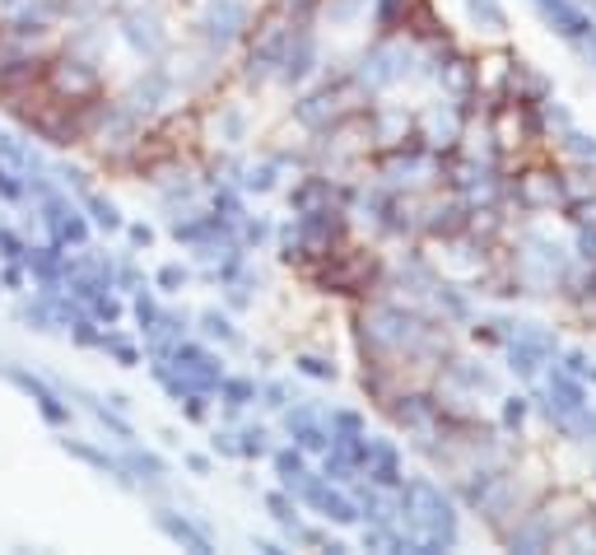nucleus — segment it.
<instances>
[{"instance_id":"obj_44","label":"nucleus","mask_w":596,"mask_h":555,"mask_svg":"<svg viewBox=\"0 0 596 555\" xmlns=\"http://www.w3.org/2000/svg\"><path fill=\"white\" fill-rule=\"evenodd\" d=\"M578 261H583V267H596V229L592 224L578 229Z\"/></svg>"},{"instance_id":"obj_39","label":"nucleus","mask_w":596,"mask_h":555,"mask_svg":"<svg viewBox=\"0 0 596 555\" xmlns=\"http://www.w3.org/2000/svg\"><path fill=\"white\" fill-rule=\"evenodd\" d=\"M0 289H10V295H28L24 261H0Z\"/></svg>"},{"instance_id":"obj_46","label":"nucleus","mask_w":596,"mask_h":555,"mask_svg":"<svg viewBox=\"0 0 596 555\" xmlns=\"http://www.w3.org/2000/svg\"><path fill=\"white\" fill-rule=\"evenodd\" d=\"M182 462H186V472H196V476H210L215 472V462L206 453H182Z\"/></svg>"},{"instance_id":"obj_17","label":"nucleus","mask_w":596,"mask_h":555,"mask_svg":"<svg viewBox=\"0 0 596 555\" xmlns=\"http://www.w3.org/2000/svg\"><path fill=\"white\" fill-rule=\"evenodd\" d=\"M470 229V202H462V196H452V202H438L429 206L425 215H419V234L425 238H457Z\"/></svg>"},{"instance_id":"obj_43","label":"nucleus","mask_w":596,"mask_h":555,"mask_svg":"<svg viewBox=\"0 0 596 555\" xmlns=\"http://www.w3.org/2000/svg\"><path fill=\"white\" fill-rule=\"evenodd\" d=\"M210 453L215 457H238V435H233V429H215V435H210Z\"/></svg>"},{"instance_id":"obj_45","label":"nucleus","mask_w":596,"mask_h":555,"mask_svg":"<svg viewBox=\"0 0 596 555\" xmlns=\"http://www.w3.org/2000/svg\"><path fill=\"white\" fill-rule=\"evenodd\" d=\"M522 421H527V397H508V402H504V425L517 429Z\"/></svg>"},{"instance_id":"obj_1","label":"nucleus","mask_w":596,"mask_h":555,"mask_svg":"<svg viewBox=\"0 0 596 555\" xmlns=\"http://www.w3.org/2000/svg\"><path fill=\"white\" fill-rule=\"evenodd\" d=\"M312 289L322 295H340V299H368L378 295L387 281V267L373 248H359V243H340L336 253H326L322 261H312L303 271Z\"/></svg>"},{"instance_id":"obj_31","label":"nucleus","mask_w":596,"mask_h":555,"mask_svg":"<svg viewBox=\"0 0 596 555\" xmlns=\"http://www.w3.org/2000/svg\"><path fill=\"white\" fill-rule=\"evenodd\" d=\"M265 508H271V518H275V522H280V528H285L289 537L298 532V522H303V518H298V500L289 495L285 486H280V490H271V495H265Z\"/></svg>"},{"instance_id":"obj_49","label":"nucleus","mask_w":596,"mask_h":555,"mask_svg":"<svg viewBox=\"0 0 596 555\" xmlns=\"http://www.w3.org/2000/svg\"><path fill=\"white\" fill-rule=\"evenodd\" d=\"M0 364H5V360H0Z\"/></svg>"},{"instance_id":"obj_13","label":"nucleus","mask_w":596,"mask_h":555,"mask_svg":"<svg viewBox=\"0 0 596 555\" xmlns=\"http://www.w3.org/2000/svg\"><path fill=\"white\" fill-rule=\"evenodd\" d=\"M318 66H322L318 34H312V28H298V34L289 38L285 56H280V66H275V80L280 85H308L312 75H318Z\"/></svg>"},{"instance_id":"obj_2","label":"nucleus","mask_w":596,"mask_h":555,"mask_svg":"<svg viewBox=\"0 0 596 555\" xmlns=\"http://www.w3.org/2000/svg\"><path fill=\"white\" fill-rule=\"evenodd\" d=\"M401 514H405V532L425 537L429 555L457 546V508L438 490L433 481H401Z\"/></svg>"},{"instance_id":"obj_41","label":"nucleus","mask_w":596,"mask_h":555,"mask_svg":"<svg viewBox=\"0 0 596 555\" xmlns=\"http://www.w3.org/2000/svg\"><path fill=\"white\" fill-rule=\"evenodd\" d=\"M257 402L265 411H285L289 406V388H285V383H265V388H257Z\"/></svg>"},{"instance_id":"obj_23","label":"nucleus","mask_w":596,"mask_h":555,"mask_svg":"<svg viewBox=\"0 0 596 555\" xmlns=\"http://www.w3.org/2000/svg\"><path fill=\"white\" fill-rule=\"evenodd\" d=\"M75 202H80V210L89 215V224L99 229V234H121V210H117V202H107V196L99 192V188H89V192H80L75 196Z\"/></svg>"},{"instance_id":"obj_7","label":"nucleus","mask_w":596,"mask_h":555,"mask_svg":"<svg viewBox=\"0 0 596 555\" xmlns=\"http://www.w3.org/2000/svg\"><path fill=\"white\" fill-rule=\"evenodd\" d=\"M34 215H38V224H42V234L52 238V243H61V248H85L89 234H93L89 215L80 210V202H75L66 188L38 196V202H34Z\"/></svg>"},{"instance_id":"obj_35","label":"nucleus","mask_w":596,"mask_h":555,"mask_svg":"<svg viewBox=\"0 0 596 555\" xmlns=\"http://www.w3.org/2000/svg\"><path fill=\"white\" fill-rule=\"evenodd\" d=\"M145 285H150V281H145V271H140L131 257L113 261V289H121V295H135V289H145Z\"/></svg>"},{"instance_id":"obj_25","label":"nucleus","mask_w":596,"mask_h":555,"mask_svg":"<svg viewBox=\"0 0 596 555\" xmlns=\"http://www.w3.org/2000/svg\"><path fill=\"white\" fill-rule=\"evenodd\" d=\"M219 402H224V411H229V421H238V415L257 402V378H243V374H224L219 378Z\"/></svg>"},{"instance_id":"obj_47","label":"nucleus","mask_w":596,"mask_h":555,"mask_svg":"<svg viewBox=\"0 0 596 555\" xmlns=\"http://www.w3.org/2000/svg\"><path fill=\"white\" fill-rule=\"evenodd\" d=\"M103 402L113 406V411H121V415H131V397H127V392H107Z\"/></svg>"},{"instance_id":"obj_3","label":"nucleus","mask_w":596,"mask_h":555,"mask_svg":"<svg viewBox=\"0 0 596 555\" xmlns=\"http://www.w3.org/2000/svg\"><path fill=\"white\" fill-rule=\"evenodd\" d=\"M368 99H373V94L354 80V70H345V75H336V80H322L318 89H308V94L294 103V121H298V127H303L308 135H322V131H332L340 117L364 113Z\"/></svg>"},{"instance_id":"obj_19","label":"nucleus","mask_w":596,"mask_h":555,"mask_svg":"<svg viewBox=\"0 0 596 555\" xmlns=\"http://www.w3.org/2000/svg\"><path fill=\"white\" fill-rule=\"evenodd\" d=\"M583 514H592V508H587V500L578 495V490H559V495H550V500L541 504V514H536V518H541L545 528L555 532V542H559V537L569 532V528H573V522L583 518Z\"/></svg>"},{"instance_id":"obj_29","label":"nucleus","mask_w":596,"mask_h":555,"mask_svg":"<svg viewBox=\"0 0 596 555\" xmlns=\"http://www.w3.org/2000/svg\"><path fill=\"white\" fill-rule=\"evenodd\" d=\"M271 467H275V476H280V486L294 490V486L308 476V453H298L294 443H289V449H275V453H271Z\"/></svg>"},{"instance_id":"obj_10","label":"nucleus","mask_w":596,"mask_h":555,"mask_svg":"<svg viewBox=\"0 0 596 555\" xmlns=\"http://www.w3.org/2000/svg\"><path fill=\"white\" fill-rule=\"evenodd\" d=\"M168 369L186 383V388L210 392V397H215V388H219V378L229 374V369H224V354H215L206 341H192V336H182V341L172 346Z\"/></svg>"},{"instance_id":"obj_12","label":"nucleus","mask_w":596,"mask_h":555,"mask_svg":"<svg viewBox=\"0 0 596 555\" xmlns=\"http://www.w3.org/2000/svg\"><path fill=\"white\" fill-rule=\"evenodd\" d=\"M154 528H159L168 542L182 546V551H196V555L215 551V537H210V528L196 514H178V508H168V504H154Z\"/></svg>"},{"instance_id":"obj_30","label":"nucleus","mask_w":596,"mask_h":555,"mask_svg":"<svg viewBox=\"0 0 596 555\" xmlns=\"http://www.w3.org/2000/svg\"><path fill=\"white\" fill-rule=\"evenodd\" d=\"M238 457L243 462H257V457H271V429L265 425H238Z\"/></svg>"},{"instance_id":"obj_18","label":"nucleus","mask_w":596,"mask_h":555,"mask_svg":"<svg viewBox=\"0 0 596 555\" xmlns=\"http://www.w3.org/2000/svg\"><path fill=\"white\" fill-rule=\"evenodd\" d=\"M364 481L383 486V490H401L405 467H401V449L391 439H368V457H364Z\"/></svg>"},{"instance_id":"obj_5","label":"nucleus","mask_w":596,"mask_h":555,"mask_svg":"<svg viewBox=\"0 0 596 555\" xmlns=\"http://www.w3.org/2000/svg\"><path fill=\"white\" fill-rule=\"evenodd\" d=\"M0 383H10L14 392H24L28 402H34V411L42 415V425H47V429H70V421H75V406H70V397L61 392L52 378L34 374V369H28V364H14V360H5V364H0Z\"/></svg>"},{"instance_id":"obj_26","label":"nucleus","mask_w":596,"mask_h":555,"mask_svg":"<svg viewBox=\"0 0 596 555\" xmlns=\"http://www.w3.org/2000/svg\"><path fill=\"white\" fill-rule=\"evenodd\" d=\"M14 322L28 332H38V336H52L56 332V318H52V304H47V295L38 289L34 299H24V304H14Z\"/></svg>"},{"instance_id":"obj_36","label":"nucleus","mask_w":596,"mask_h":555,"mask_svg":"<svg viewBox=\"0 0 596 555\" xmlns=\"http://www.w3.org/2000/svg\"><path fill=\"white\" fill-rule=\"evenodd\" d=\"M0 202H5V206L28 202V192H24V173H20V168H10L5 159H0Z\"/></svg>"},{"instance_id":"obj_34","label":"nucleus","mask_w":596,"mask_h":555,"mask_svg":"<svg viewBox=\"0 0 596 555\" xmlns=\"http://www.w3.org/2000/svg\"><path fill=\"white\" fill-rule=\"evenodd\" d=\"M294 369H298L303 378H318V383H336V378H340V369L326 360V354H308V350L294 354Z\"/></svg>"},{"instance_id":"obj_15","label":"nucleus","mask_w":596,"mask_h":555,"mask_svg":"<svg viewBox=\"0 0 596 555\" xmlns=\"http://www.w3.org/2000/svg\"><path fill=\"white\" fill-rule=\"evenodd\" d=\"M56 449L66 453V457H75V462H85L89 472H99V476H107V481H117L127 495H135V481L127 476V467H121V457H113L107 449H99V443H89V439H75V435H61L56 439Z\"/></svg>"},{"instance_id":"obj_11","label":"nucleus","mask_w":596,"mask_h":555,"mask_svg":"<svg viewBox=\"0 0 596 555\" xmlns=\"http://www.w3.org/2000/svg\"><path fill=\"white\" fill-rule=\"evenodd\" d=\"M24 271H28V285L34 289H61L66 285V271H70V248H61V243L42 238V243H24Z\"/></svg>"},{"instance_id":"obj_20","label":"nucleus","mask_w":596,"mask_h":555,"mask_svg":"<svg viewBox=\"0 0 596 555\" xmlns=\"http://www.w3.org/2000/svg\"><path fill=\"white\" fill-rule=\"evenodd\" d=\"M433 75H438V85L448 89V99H452V103L476 99V61H470V56L448 52V66H438Z\"/></svg>"},{"instance_id":"obj_37","label":"nucleus","mask_w":596,"mask_h":555,"mask_svg":"<svg viewBox=\"0 0 596 555\" xmlns=\"http://www.w3.org/2000/svg\"><path fill=\"white\" fill-rule=\"evenodd\" d=\"M178 406H182V421H192V425H206L210 421V392H182L178 397Z\"/></svg>"},{"instance_id":"obj_42","label":"nucleus","mask_w":596,"mask_h":555,"mask_svg":"<svg viewBox=\"0 0 596 555\" xmlns=\"http://www.w3.org/2000/svg\"><path fill=\"white\" fill-rule=\"evenodd\" d=\"M121 234H127V243H131L135 253H145L150 243L159 238V234H154V224H145V220H135V224H121Z\"/></svg>"},{"instance_id":"obj_24","label":"nucleus","mask_w":596,"mask_h":555,"mask_svg":"<svg viewBox=\"0 0 596 555\" xmlns=\"http://www.w3.org/2000/svg\"><path fill=\"white\" fill-rule=\"evenodd\" d=\"M192 327L200 332V341H210V346H243V332L233 327V318L224 313V308H206V313H196Z\"/></svg>"},{"instance_id":"obj_27","label":"nucleus","mask_w":596,"mask_h":555,"mask_svg":"<svg viewBox=\"0 0 596 555\" xmlns=\"http://www.w3.org/2000/svg\"><path fill=\"white\" fill-rule=\"evenodd\" d=\"M206 117H215L219 145H243V141H247V113H243V103H219V113H206Z\"/></svg>"},{"instance_id":"obj_28","label":"nucleus","mask_w":596,"mask_h":555,"mask_svg":"<svg viewBox=\"0 0 596 555\" xmlns=\"http://www.w3.org/2000/svg\"><path fill=\"white\" fill-rule=\"evenodd\" d=\"M103 354H113V360L121 369H140V360H145V350H140L127 332H117V327H103V341H99Z\"/></svg>"},{"instance_id":"obj_4","label":"nucleus","mask_w":596,"mask_h":555,"mask_svg":"<svg viewBox=\"0 0 596 555\" xmlns=\"http://www.w3.org/2000/svg\"><path fill=\"white\" fill-rule=\"evenodd\" d=\"M42 89L66 103H85V99H99L107 94V80H103V66L99 56H85L75 48H56L47 56V75H42Z\"/></svg>"},{"instance_id":"obj_38","label":"nucleus","mask_w":596,"mask_h":555,"mask_svg":"<svg viewBox=\"0 0 596 555\" xmlns=\"http://www.w3.org/2000/svg\"><path fill=\"white\" fill-rule=\"evenodd\" d=\"M559 141H563V150H569V154H578V159H583V164H596V135H583V131L563 127Z\"/></svg>"},{"instance_id":"obj_14","label":"nucleus","mask_w":596,"mask_h":555,"mask_svg":"<svg viewBox=\"0 0 596 555\" xmlns=\"http://www.w3.org/2000/svg\"><path fill=\"white\" fill-rule=\"evenodd\" d=\"M513 196L522 210H555L569 202V192H563V178L550 173V168H527L522 178L513 182Z\"/></svg>"},{"instance_id":"obj_21","label":"nucleus","mask_w":596,"mask_h":555,"mask_svg":"<svg viewBox=\"0 0 596 555\" xmlns=\"http://www.w3.org/2000/svg\"><path fill=\"white\" fill-rule=\"evenodd\" d=\"M85 304V313L99 322V327H117L121 318H127V295L113 285H99V289H89V295L80 299Z\"/></svg>"},{"instance_id":"obj_48","label":"nucleus","mask_w":596,"mask_h":555,"mask_svg":"<svg viewBox=\"0 0 596 555\" xmlns=\"http://www.w3.org/2000/svg\"><path fill=\"white\" fill-rule=\"evenodd\" d=\"M252 551H261V555H285V546L271 542V537H252Z\"/></svg>"},{"instance_id":"obj_8","label":"nucleus","mask_w":596,"mask_h":555,"mask_svg":"<svg viewBox=\"0 0 596 555\" xmlns=\"http://www.w3.org/2000/svg\"><path fill=\"white\" fill-rule=\"evenodd\" d=\"M247 24H252V5H247V0H210V5L196 14V38L210 56H224L233 42H243Z\"/></svg>"},{"instance_id":"obj_33","label":"nucleus","mask_w":596,"mask_h":555,"mask_svg":"<svg viewBox=\"0 0 596 555\" xmlns=\"http://www.w3.org/2000/svg\"><path fill=\"white\" fill-rule=\"evenodd\" d=\"M466 14L476 20L480 28H490V34H504L508 28V14H504V5L498 0H466Z\"/></svg>"},{"instance_id":"obj_9","label":"nucleus","mask_w":596,"mask_h":555,"mask_svg":"<svg viewBox=\"0 0 596 555\" xmlns=\"http://www.w3.org/2000/svg\"><path fill=\"white\" fill-rule=\"evenodd\" d=\"M117 38L140 56V61H159L172 52V34L164 28V20L154 14V5H121L113 14Z\"/></svg>"},{"instance_id":"obj_6","label":"nucleus","mask_w":596,"mask_h":555,"mask_svg":"<svg viewBox=\"0 0 596 555\" xmlns=\"http://www.w3.org/2000/svg\"><path fill=\"white\" fill-rule=\"evenodd\" d=\"M411 75H415V48L401 38H378L354 66V80L364 85L368 94H383V89L411 80Z\"/></svg>"},{"instance_id":"obj_32","label":"nucleus","mask_w":596,"mask_h":555,"mask_svg":"<svg viewBox=\"0 0 596 555\" xmlns=\"http://www.w3.org/2000/svg\"><path fill=\"white\" fill-rule=\"evenodd\" d=\"M192 267H186V261H164L159 271H154V289H159V295H182L186 285H192Z\"/></svg>"},{"instance_id":"obj_22","label":"nucleus","mask_w":596,"mask_h":555,"mask_svg":"<svg viewBox=\"0 0 596 555\" xmlns=\"http://www.w3.org/2000/svg\"><path fill=\"white\" fill-rule=\"evenodd\" d=\"M536 5H541V14L559 28L563 38H573V42L578 38H592V20L578 5H569V0H536Z\"/></svg>"},{"instance_id":"obj_16","label":"nucleus","mask_w":596,"mask_h":555,"mask_svg":"<svg viewBox=\"0 0 596 555\" xmlns=\"http://www.w3.org/2000/svg\"><path fill=\"white\" fill-rule=\"evenodd\" d=\"M419 135H425L429 150H457L466 135V107L462 103H433L425 117H419Z\"/></svg>"},{"instance_id":"obj_40","label":"nucleus","mask_w":596,"mask_h":555,"mask_svg":"<svg viewBox=\"0 0 596 555\" xmlns=\"http://www.w3.org/2000/svg\"><path fill=\"white\" fill-rule=\"evenodd\" d=\"M326 429H332V439H340V435H364V415H359V411H332Z\"/></svg>"}]
</instances>
